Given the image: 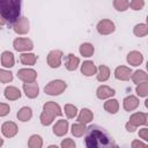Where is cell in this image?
<instances>
[{
	"instance_id": "obj_7",
	"label": "cell",
	"mask_w": 148,
	"mask_h": 148,
	"mask_svg": "<svg viewBox=\"0 0 148 148\" xmlns=\"http://www.w3.org/2000/svg\"><path fill=\"white\" fill-rule=\"evenodd\" d=\"M17 77L20 80H22L24 83H29V82H34L37 77V73L36 71L31 69V68H22L17 71Z\"/></svg>"
},
{
	"instance_id": "obj_43",
	"label": "cell",
	"mask_w": 148,
	"mask_h": 148,
	"mask_svg": "<svg viewBox=\"0 0 148 148\" xmlns=\"http://www.w3.org/2000/svg\"><path fill=\"white\" fill-rule=\"evenodd\" d=\"M5 22H6V21H5V18H3V17H2V15L0 14V27H2V25L5 24Z\"/></svg>"
},
{
	"instance_id": "obj_30",
	"label": "cell",
	"mask_w": 148,
	"mask_h": 148,
	"mask_svg": "<svg viewBox=\"0 0 148 148\" xmlns=\"http://www.w3.org/2000/svg\"><path fill=\"white\" fill-rule=\"evenodd\" d=\"M133 32L136 37H145L147 34H148V27L145 24V23H140V24H136L133 29Z\"/></svg>"
},
{
	"instance_id": "obj_15",
	"label": "cell",
	"mask_w": 148,
	"mask_h": 148,
	"mask_svg": "<svg viewBox=\"0 0 148 148\" xmlns=\"http://www.w3.org/2000/svg\"><path fill=\"white\" fill-rule=\"evenodd\" d=\"M123 105H124V109L126 111H133V110H135L139 106V99L135 96L130 95V96L124 98Z\"/></svg>"
},
{
	"instance_id": "obj_41",
	"label": "cell",
	"mask_w": 148,
	"mask_h": 148,
	"mask_svg": "<svg viewBox=\"0 0 148 148\" xmlns=\"http://www.w3.org/2000/svg\"><path fill=\"white\" fill-rule=\"evenodd\" d=\"M133 148H136V147H146L147 145L146 143H143V142H141V141H139V140H134L133 142H132V145H131Z\"/></svg>"
},
{
	"instance_id": "obj_4",
	"label": "cell",
	"mask_w": 148,
	"mask_h": 148,
	"mask_svg": "<svg viewBox=\"0 0 148 148\" xmlns=\"http://www.w3.org/2000/svg\"><path fill=\"white\" fill-rule=\"evenodd\" d=\"M13 46L16 51L18 52H24V51H30L34 49V44L29 38H16L13 42Z\"/></svg>"
},
{
	"instance_id": "obj_44",
	"label": "cell",
	"mask_w": 148,
	"mask_h": 148,
	"mask_svg": "<svg viewBox=\"0 0 148 148\" xmlns=\"http://www.w3.org/2000/svg\"><path fill=\"white\" fill-rule=\"evenodd\" d=\"M2 145H3V140H2V139H1V138H0V147H1V146H2Z\"/></svg>"
},
{
	"instance_id": "obj_40",
	"label": "cell",
	"mask_w": 148,
	"mask_h": 148,
	"mask_svg": "<svg viewBox=\"0 0 148 148\" xmlns=\"http://www.w3.org/2000/svg\"><path fill=\"white\" fill-rule=\"evenodd\" d=\"M139 136L145 140V141H148V128H141L139 131Z\"/></svg>"
},
{
	"instance_id": "obj_33",
	"label": "cell",
	"mask_w": 148,
	"mask_h": 148,
	"mask_svg": "<svg viewBox=\"0 0 148 148\" xmlns=\"http://www.w3.org/2000/svg\"><path fill=\"white\" fill-rule=\"evenodd\" d=\"M136 94L140 97H146L148 95V82L147 81L138 83V86H136Z\"/></svg>"
},
{
	"instance_id": "obj_13",
	"label": "cell",
	"mask_w": 148,
	"mask_h": 148,
	"mask_svg": "<svg viewBox=\"0 0 148 148\" xmlns=\"http://www.w3.org/2000/svg\"><path fill=\"white\" fill-rule=\"evenodd\" d=\"M68 131V121L65 119H60L56 123V125L53 126V133L57 136H62L67 133Z\"/></svg>"
},
{
	"instance_id": "obj_22",
	"label": "cell",
	"mask_w": 148,
	"mask_h": 148,
	"mask_svg": "<svg viewBox=\"0 0 148 148\" xmlns=\"http://www.w3.org/2000/svg\"><path fill=\"white\" fill-rule=\"evenodd\" d=\"M14 62H15L14 54L12 52H9V51L2 52V54H1V64H2V66H5V67H13Z\"/></svg>"
},
{
	"instance_id": "obj_2",
	"label": "cell",
	"mask_w": 148,
	"mask_h": 148,
	"mask_svg": "<svg viewBox=\"0 0 148 148\" xmlns=\"http://www.w3.org/2000/svg\"><path fill=\"white\" fill-rule=\"evenodd\" d=\"M22 0H0V14L8 23H14L21 13Z\"/></svg>"
},
{
	"instance_id": "obj_29",
	"label": "cell",
	"mask_w": 148,
	"mask_h": 148,
	"mask_svg": "<svg viewBox=\"0 0 148 148\" xmlns=\"http://www.w3.org/2000/svg\"><path fill=\"white\" fill-rule=\"evenodd\" d=\"M86 130H87L86 124H82V123L73 124V126H72V133L74 136H77V138L82 136L86 133Z\"/></svg>"
},
{
	"instance_id": "obj_3",
	"label": "cell",
	"mask_w": 148,
	"mask_h": 148,
	"mask_svg": "<svg viewBox=\"0 0 148 148\" xmlns=\"http://www.w3.org/2000/svg\"><path fill=\"white\" fill-rule=\"evenodd\" d=\"M66 88H67V84H66L65 81H62V80H53V81L49 82L45 86L44 91L47 95L56 96V95H60L61 92H64Z\"/></svg>"
},
{
	"instance_id": "obj_17",
	"label": "cell",
	"mask_w": 148,
	"mask_h": 148,
	"mask_svg": "<svg viewBox=\"0 0 148 148\" xmlns=\"http://www.w3.org/2000/svg\"><path fill=\"white\" fill-rule=\"evenodd\" d=\"M81 73L84 76H91V75H94V74L97 73V68H96V66L94 65L92 61L87 60V61H84L81 65Z\"/></svg>"
},
{
	"instance_id": "obj_12",
	"label": "cell",
	"mask_w": 148,
	"mask_h": 148,
	"mask_svg": "<svg viewBox=\"0 0 148 148\" xmlns=\"http://www.w3.org/2000/svg\"><path fill=\"white\" fill-rule=\"evenodd\" d=\"M147 113H145V112H136V113H134V114H132L131 117H130V120H128V123L130 124H132V125H134L135 127H138V126H140V125H146L147 124Z\"/></svg>"
},
{
	"instance_id": "obj_31",
	"label": "cell",
	"mask_w": 148,
	"mask_h": 148,
	"mask_svg": "<svg viewBox=\"0 0 148 148\" xmlns=\"http://www.w3.org/2000/svg\"><path fill=\"white\" fill-rule=\"evenodd\" d=\"M28 146L30 148H40L43 146V140H42V138L39 135L34 134V135L30 136V139L28 141Z\"/></svg>"
},
{
	"instance_id": "obj_32",
	"label": "cell",
	"mask_w": 148,
	"mask_h": 148,
	"mask_svg": "<svg viewBox=\"0 0 148 148\" xmlns=\"http://www.w3.org/2000/svg\"><path fill=\"white\" fill-rule=\"evenodd\" d=\"M54 118H56V117H54L52 113H50V112L43 110V112H42V114H40V123H42V125H44V126H49V125L53 121Z\"/></svg>"
},
{
	"instance_id": "obj_10",
	"label": "cell",
	"mask_w": 148,
	"mask_h": 148,
	"mask_svg": "<svg viewBox=\"0 0 148 148\" xmlns=\"http://www.w3.org/2000/svg\"><path fill=\"white\" fill-rule=\"evenodd\" d=\"M23 90H24L27 97H29V98H35L39 94V87L35 81L29 82V83H24L23 84Z\"/></svg>"
},
{
	"instance_id": "obj_6",
	"label": "cell",
	"mask_w": 148,
	"mask_h": 148,
	"mask_svg": "<svg viewBox=\"0 0 148 148\" xmlns=\"http://www.w3.org/2000/svg\"><path fill=\"white\" fill-rule=\"evenodd\" d=\"M13 29L18 35H24L29 32V21L27 17H18L13 23Z\"/></svg>"
},
{
	"instance_id": "obj_5",
	"label": "cell",
	"mask_w": 148,
	"mask_h": 148,
	"mask_svg": "<svg viewBox=\"0 0 148 148\" xmlns=\"http://www.w3.org/2000/svg\"><path fill=\"white\" fill-rule=\"evenodd\" d=\"M97 31L98 34L101 35H110L112 34L114 30H116V27H114V23L111 21V20H102L97 23Z\"/></svg>"
},
{
	"instance_id": "obj_23",
	"label": "cell",
	"mask_w": 148,
	"mask_h": 148,
	"mask_svg": "<svg viewBox=\"0 0 148 148\" xmlns=\"http://www.w3.org/2000/svg\"><path fill=\"white\" fill-rule=\"evenodd\" d=\"M131 79L134 83H141V82H145V81H148V75L145 71H135L133 74H131Z\"/></svg>"
},
{
	"instance_id": "obj_16",
	"label": "cell",
	"mask_w": 148,
	"mask_h": 148,
	"mask_svg": "<svg viewBox=\"0 0 148 148\" xmlns=\"http://www.w3.org/2000/svg\"><path fill=\"white\" fill-rule=\"evenodd\" d=\"M143 61V56L139 51H131L127 54V62L132 66H139Z\"/></svg>"
},
{
	"instance_id": "obj_34",
	"label": "cell",
	"mask_w": 148,
	"mask_h": 148,
	"mask_svg": "<svg viewBox=\"0 0 148 148\" xmlns=\"http://www.w3.org/2000/svg\"><path fill=\"white\" fill-rule=\"evenodd\" d=\"M130 1L128 0H113V7L118 12H125L128 8Z\"/></svg>"
},
{
	"instance_id": "obj_14",
	"label": "cell",
	"mask_w": 148,
	"mask_h": 148,
	"mask_svg": "<svg viewBox=\"0 0 148 148\" xmlns=\"http://www.w3.org/2000/svg\"><path fill=\"white\" fill-rule=\"evenodd\" d=\"M114 89L108 87V86H101L97 88L96 90V95L99 99H105V98H110L114 95Z\"/></svg>"
},
{
	"instance_id": "obj_24",
	"label": "cell",
	"mask_w": 148,
	"mask_h": 148,
	"mask_svg": "<svg viewBox=\"0 0 148 148\" xmlns=\"http://www.w3.org/2000/svg\"><path fill=\"white\" fill-rule=\"evenodd\" d=\"M31 117H32V111L28 106H23L17 112V119L21 120V121H28V120L31 119Z\"/></svg>"
},
{
	"instance_id": "obj_26",
	"label": "cell",
	"mask_w": 148,
	"mask_h": 148,
	"mask_svg": "<svg viewBox=\"0 0 148 148\" xmlns=\"http://www.w3.org/2000/svg\"><path fill=\"white\" fill-rule=\"evenodd\" d=\"M20 60H21V62L23 65L32 66V65H35V62L37 60V57L34 53H22L20 56Z\"/></svg>"
},
{
	"instance_id": "obj_39",
	"label": "cell",
	"mask_w": 148,
	"mask_h": 148,
	"mask_svg": "<svg viewBox=\"0 0 148 148\" xmlns=\"http://www.w3.org/2000/svg\"><path fill=\"white\" fill-rule=\"evenodd\" d=\"M61 147L62 148H73L75 147V142L72 140V139H65L62 142H61Z\"/></svg>"
},
{
	"instance_id": "obj_27",
	"label": "cell",
	"mask_w": 148,
	"mask_h": 148,
	"mask_svg": "<svg viewBox=\"0 0 148 148\" xmlns=\"http://www.w3.org/2000/svg\"><path fill=\"white\" fill-rule=\"evenodd\" d=\"M79 51H80L81 56H83V57H87V58H88V57H91V56L94 54L95 49H94L92 44H90V43H83V44H81V45H80Z\"/></svg>"
},
{
	"instance_id": "obj_19",
	"label": "cell",
	"mask_w": 148,
	"mask_h": 148,
	"mask_svg": "<svg viewBox=\"0 0 148 148\" xmlns=\"http://www.w3.org/2000/svg\"><path fill=\"white\" fill-rule=\"evenodd\" d=\"M5 97L8 101H15V99L21 97V91H20L18 88L13 87V86L6 87V89H5Z\"/></svg>"
},
{
	"instance_id": "obj_36",
	"label": "cell",
	"mask_w": 148,
	"mask_h": 148,
	"mask_svg": "<svg viewBox=\"0 0 148 148\" xmlns=\"http://www.w3.org/2000/svg\"><path fill=\"white\" fill-rule=\"evenodd\" d=\"M13 80V73L9 71L0 69V82L2 83H8Z\"/></svg>"
},
{
	"instance_id": "obj_35",
	"label": "cell",
	"mask_w": 148,
	"mask_h": 148,
	"mask_svg": "<svg viewBox=\"0 0 148 148\" xmlns=\"http://www.w3.org/2000/svg\"><path fill=\"white\" fill-rule=\"evenodd\" d=\"M64 110H65V114L67 116V118H74L77 113V109L73 104H66Z\"/></svg>"
},
{
	"instance_id": "obj_20",
	"label": "cell",
	"mask_w": 148,
	"mask_h": 148,
	"mask_svg": "<svg viewBox=\"0 0 148 148\" xmlns=\"http://www.w3.org/2000/svg\"><path fill=\"white\" fill-rule=\"evenodd\" d=\"M79 64H80V59L77 57H75L73 53H69L66 58V68L68 71H75L77 67H79Z\"/></svg>"
},
{
	"instance_id": "obj_18",
	"label": "cell",
	"mask_w": 148,
	"mask_h": 148,
	"mask_svg": "<svg viewBox=\"0 0 148 148\" xmlns=\"http://www.w3.org/2000/svg\"><path fill=\"white\" fill-rule=\"evenodd\" d=\"M43 110L52 113L54 117H59V116L62 114V111H61L59 104H57L56 102H46L43 106Z\"/></svg>"
},
{
	"instance_id": "obj_11",
	"label": "cell",
	"mask_w": 148,
	"mask_h": 148,
	"mask_svg": "<svg viewBox=\"0 0 148 148\" xmlns=\"http://www.w3.org/2000/svg\"><path fill=\"white\" fill-rule=\"evenodd\" d=\"M131 74H132V69L130 67H126V66H119L114 71L116 79H118L120 81H127V80H130Z\"/></svg>"
},
{
	"instance_id": "obj_42",
	"label": "cell",
	"mask_w": 148,
	"mask_h": 148,
	"mask_svg": "<svg viewBox=\"0 0 148 148\" xmlns=\"http://www.w3.org/2000/svg\"><path fill=\"white\" fill-rule=\"evenodd\" d=\"M126 130H127L128 132H134V131L136 130V127H135L134 125H132V124L127 123V124H126Z\"/></svg>"
},
{
	"instance_id": "obj_37",
	"label": "cell",
	"mask_w": 148,
	"mask_h": 148,
	"mask_svg": "<svg viewBox=\"0 0 148 148\" xmlns=\"http://www.w3.org/2000/svg\"><path fill=\"white\" fill-rule=\"evenodd\" d=\"M133 10H140L145 6V0H132L128 5Z\"/></svg>"
},
{
	"instance_id": "obj_8",
	"label": "cell",
	"mask_w": 148,
	"mask_h": 148,
	"mask_svg": "<svg viewBox=\"0 0 148 148\" xmlns=\"http://www.w3.org/2000/svg\"><path fill=\"white\" fill-rule=\"evenodd\" d=\"M62 52L60 50H52L47 56V65L52 68H58L61 65Z\"/></svg>"
},
{
	"instance_id": "obj_21",
	"label": "cell",
	"mask_w": 148,
	"mask_h": 148,
	"mask_svg": "<svg viewBox=\"0 0 148 148\" xmlns=\"http://www.w3.org/2000/svg\"><path fill=\"white\" fill-rule=\"evenodd\" d=\"M92 119H94L92 112H91L89 109H86V108L80 111V114H79V117H77V121H79V123H82V124H88V123H90Z\"/></svg>"
},
{
	"instance_id": "obj_38",
	"label": "cell",
	"mask_w": 148,
	"mask_h": 148,
	"mask_svg": "<svg viewBox=\"0 0 148 148\" xmlns=\"http://www.w3.org/2000/svg\"><path fill=\"white\" fill-rule=\"evenodd\" d=\"M9 111H10V108H9L8 104H6V103H0V117L7 116V114L9 113Z\"/></svg>"
},
{
	"instance_id": "obj_25",
	"label": "cell",
	"mask_w": 148,
	"mask_h": 148,
	"mask_svg": "<svg viewBox=\"0 0 148 148\" xmlns=\"http://www.w3.org/2000/svg\"><path fill=\"white\" fill-rule=\"evenodd\" d=\"M104 109H105V111H108L109 113L114 114V113H117L118 110H119V103H118L117 99H109V101H106V102L104 103Z\"/></svg>"
},
{
	"instance_id": "obj_28",
	"label": "cell",
	"mask_w": 148,
	"mask_h": 148,
	"mask_svg": "<svg viewBox=\"0 0 148 148\" xmlns=\"http://www.w3.org/2000/svg\"><path fill=\"white\" fill-rule=\"evenodd\" d=\"M109 76H110V69H109V67L105 66V65H101V66L98 67L97 80H98L99 82H104V81H106V80L109 79Z\"/></svg>"
},
{
	"instance_id": "obj_9",
	"label": "cell",
	"mask_w": 148,
	"mask_h": 148,
	"mask_svg": "<svg viewBox=\"0 0 148 148\" xmlns=\"http://www.w3.org/2000/svg\"><path fill=\"white\" fill-rule=\"evenodd\" d=\"M17 125L13 121H6L1 126V132L6 138H13L17 134Z\"/></svg>"
},
{
	"instance_id": "obj_1",
	"label": "cell",
	"mask_w": 148,
	"mask_h": 148,
	"mask_svg": "<svg viewBox=\"0 0 148 148\" xmlns=\"http://www.w3.org/2000/svg\"><path fill=\"white\" fill-rule=\"evenodd\" d=\"M86 131V146L88 148H109L117 146L108 132L97 125L89 126Z\"/></svg>"
}]
</instances>
